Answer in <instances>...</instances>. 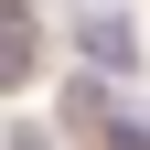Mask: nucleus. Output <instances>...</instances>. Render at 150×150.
<instances>
[{"label":"nucleus","instance_id":"f257e3e1","mask_svg":"<svg viewBox=\"0 0 150 150\" xmlns=\"http://www.w3.org/2000/svg\"><path fill=\"white\" fill-rule=\"evenodd\" d=\"M75 43H86V64H107V75L139 64V32H129L118 11H86V22H75Z\"/></svg>","mask_w":150,"mask_h":150},{"label":"nucleus","instance_id":"f03ea898","mask_svg":"<svg viewBox=\"0 0 150 150\" xmlns=\"http://www.w3.org/2000/svg\"><path fill=\"white\" fill-rule=\"evenodd\" d=\"M32 54H43V43H32V11L0 0V86H32Z\"/></svg>","mask_w":150,"mask_h":150},{"label":"nucleus","instance_id":"7ed1b4c3","mask_svg":"<svg viewBox=\"0 0 150 150\" xmlns=\"http://www.w3.org/2000/svg\"><path fill=\"white\" fill-rule=\"evenodd\" d=\"M0 150H64V139H54V129H11Z\"/></svg>","mask_w":150,"mask_h":150}]
</instances>
